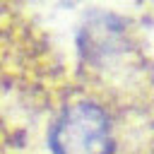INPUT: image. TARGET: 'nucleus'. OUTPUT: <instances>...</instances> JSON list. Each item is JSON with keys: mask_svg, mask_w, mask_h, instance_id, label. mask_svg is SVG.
Returning <instances> with one entry per match:
<instances>
[{"mask_svg": "<svg viewBox=\"0 0 154 154\" xmlns=\"http://www.w3.org/2000/svg\"><path fill=\"white\" fill-rule=\"evenodd\" d=\"M67 67L26 24H0V154H154V60L118 24Z\"/></svg>", "mask_w": 154, "mask_h": 154, "instance_id": "nucleus-1", "label": "nucleus"}]
</instances>
